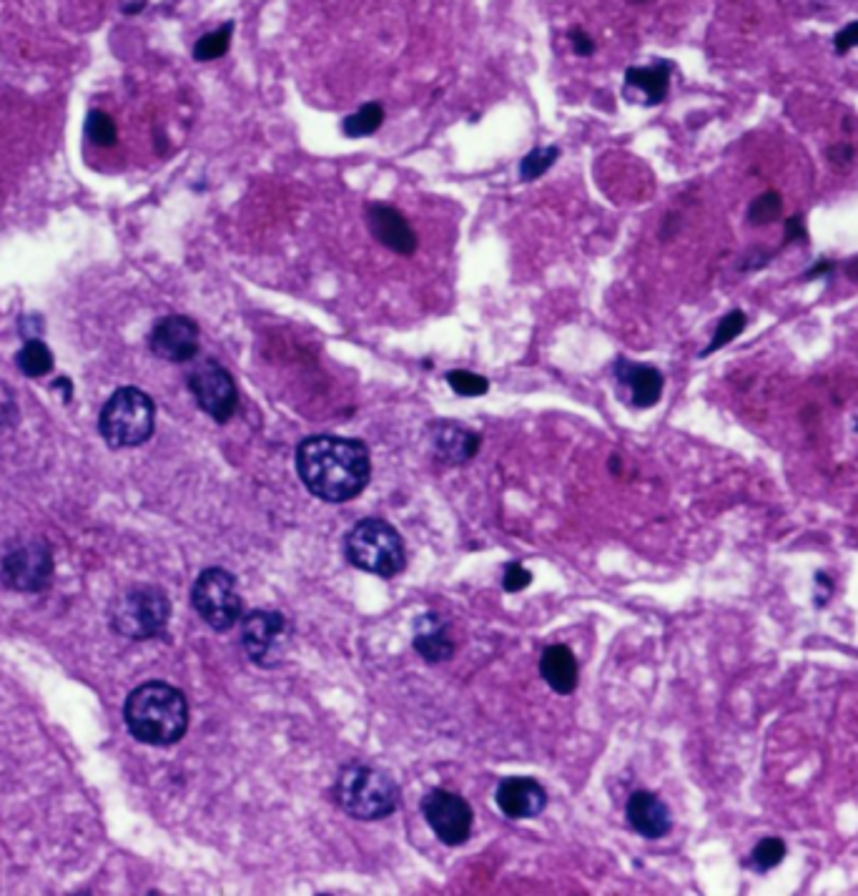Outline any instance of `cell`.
<instances>
[{
	"instance_id": "obj_31",
	"label": "cell",
	"mask_w": 858,
	"mask_h": 896,
	"mask_svg": "<svg viewBox=\"0 0 858 896\" xmlns=\"http://www.w3.org/2000/svg\"><path fill=\"white\" fill-rule=\"evenodd\" d=\"M856 46H858V21H853L836 36V53L838 56H843V53H848Z\"/></svg>"
},
{
	"instance_id": "obj_15",
	"label": "cell",
	"mask_w": 858,
	"mask_h": 896,
	"mask_svg": "<svg viewBox=\"0 0 858 896\" xmlns=\"http://www.w3.org/2000/svg\"><path fill=\"white\" fill-rule=\"evenodd\" d=\"M615 379L618 384L628 392L630 405L640 407V410H648L663 395V374L658 372L650 364H638L628 362V359H620L615 364Z\"/></svg>"
},
{
	"instance_id": "obj_27",
	"label": "cell",
	"mask_w": 858,
	"mask_h": 896,
	"mask_svg": "<svg viewBox=\"0 0 858 896\" xmlns=\"http://www.w3.org/2000/svg\"><path fill=\"white\" fill-rule=\"evenodd\" d=\"M86 136L98 146H113L116 144V123L108 113L91 111L86 121Z\"/></svg>"
},
{
	"instance_id": "obj_8",
	"label": "cell",
	"mask_w": 858,
	"mask_h": 896,
	"mask_svg": "<svg viewBox=\"0 0 858 896\" xmlns=\"http://www.w3.org/2000/svg\"><path fill=\"white\" fill-rule=\"evenodd\" d=\"M292 630L281 613L276 610H251L241 625V643L259 668H276L286 656Z\"/></svg>"
},
{
	"instance_id": "obj_10",
	"label": "cell",
	"mask_w": 858,
	"mask_h": 896,
	"mask_svg": "<svg viewBox=\"0 0 858 896\" xmlns=\"http://www.w3.org/2000/svg\"><path fill=\"white\" fill-rule=\"evenodd\" d=\"M422 814L429 829L447 846H460L472 834V809L462 796L435 789L422 799Z\"/></svg>"
},
{
	"instance_id": "obj_3",
	"label": "cell",
	"mask_w": 858,
	"mask_h": 896,
	"mask_svg": "<svg viewBox=\"0 0 858 896\" xmlns=\"http://www.w3.org/2000/svg\"><path fill=\"white\" fill-rule=\"evenodd\" d=\"M334 799L344 814L362 821H379L394 814L399 804V789L392 776L377 766L354 763L339 774Z\"/></svg>"
},
{
	"instance_id": "obj_7",
	"label": "cell",
	"mask_w": 858,
	"mask_h": 896,
	"mask_svg": "<svg viewBox=\"0 0 858 896\" xmlns=\"http://www.w3.org/2000/svg\"><path fill=\"white\" fill-rule=\"evenodd\" d=\"M191 603L209 628L224 630L234 628L241 618V595L236 578L224 568H209L196 578L191 590Z\"/></svg>"
},
{
	"instance_id": "obj_18",
	"label": "cell",
	"mask_w": 858,
	"mask_h": 896,
	"mask_svg": "<svg viewBox=\"0 0 858 896\" xmlns=\"http://www.w3.org/2000/svg\"><path fill=\"white\" fill-rule=\"evenodd\" d=\"M432 440H435L437 455L445 462H450V465H465L480 450V437L475 432L465 430L462 425H457V422H442V425H437L432 430Z\"/></svg>"
},
{
	"instance_id": "obj_1",
	"label": "cell",
	"mask_w": 858,
	"mask_h": 896,
	"mask_svg": "<svg viewBox=\"0 0 858 896\" xmlns=\"http://www.w3.org/2000/svg\"><path fill=\"white\" fill-rule=\"evenodd\" d=\"M297 470L314 497L324 502H347L369 485L372 460L359 440L319 435L299 445Z\"/></svg>"
},
{
	"instance_id": "obj_9",
	"label": "cell",
	"mask_w": 858,
	"mask_h": 896,
	"mask_svg": "<svg viewBox=\"0 0 858 896\" xmlns=\"http://www.w3.org/2000/svg\"><path fill=\"white\" fill-rule=\"evenodd\" d=\"M189 390L196 405L219 425L234 417L239 392H236L234 377L219 362H201L199 367H194V372L189 374Z\"/></svg>"
},
{
	"instance_id": "obj_5",
	"label": "cell",
	"mask_w": 858,
	"mask_h": 896,
	"mask_svg": "<svg viewBox=\"0 0 858 896\" xmlns=\"http://www.w3.org/2000/svg\"><path fill=\"white\" fill-rule=\"evenodd\" d=\"M344 553L354 568L379 578H394L404 570L407 550L397 530L379 518L359 520L347 535Z\"/></svg>"
},
{
	"instance_id": "obj_6",
	"label": "cell",
	"mask_w": 858,
	"mask_h": 896,
	"mask_svg": "<svg viewBox=\"0 0 858 896\" xmlns=\"http://www.w3.org/2000/svg\"><path fill=\"white\" fill-rule=\"evenodd\" d=\"M171 603L156 585H133L123 590L111 605V625L131 640L156 638L169 623Z\"/></svg>"
},
{
	"instance_id": "obj_26",
	"label": "cell",
	"mask_w": 858,
	"mask_h": 896,
	"mask_svg": "<svg viewBox=\"0 0 858 896\" xmlns=\"http://www.w3.org/2000/svg\"><path fill=\"white\" fill-rule=\"evenodd\" d=\"M447 382H450L452 390L462 397H480L490 390V382L485 377L475 372H465V369H452L447 372Z\"/></svg>"
},
{
	"instance_id": "obj_33",
	"label": "cell",
	"mask_w": 858,
	"mask_h": 896,
	"mask_svg": "<svg viewBox=\"0 0 858 896\" xmlns=\"http://www.w3.org/2000/svg\"><path fill=\"white\" fill-rule=\"evenodd\" d=\"M801 236H803V221L798 219V216H793V219H788L786 224V241L801 239Z\"/></svg>"
},
{
	"instance_id": "obj_22",
	"label": "cell",
	"mask_w": 858,
	"mask_h": 896,
	"mask_svg": "<svg viewBox=\"0 0 858 896\" xmlns=\"http://www.w3.org/2000/svg\"><path fill=\"white\" fill-rule=\"evenodd\" d=\"M384 123V106L382 103L372 101V103H364L354 116L344 118V134L349 139H364V136H372L377 134L379 126Z\"/></svg>"
},
{
	"instance_id": "obj_11",
	"label": "cell",
	"mask_w": 858,
	"mask_h": 896,
	"mask_svg": "<svg viewBox=\"0 0 858 896\" xmlns=\"http://www.w3.org/2000/svg\"><path fill=\"white\" fill-rule=\"evenodd\" d=\"M51 578L53 553L46 543H38V540L11 550L0 565V580L11 590H21V593H38L51 583Z\"/></svg>"
},
{
	"instance_id": "obj_16",
	"label": "cell",
	"mask_w": 858,
	"mask_h": 896,
	"mask_svg": "<svg viewBox=\"0 0 858 896\" xmlns=\"http://www.w3.org/2000/svg\"><path fill=\"white\" fill-rule=\"evenodd\" d=\"M625 814H628V824L645 839H663L673 826L668 806L648 791H638L630 796Z\"/></svg>"
},
{
	"instance_id": "obj_30",
	"label": "cell",
	"mask_w": 858,
	"mask_h": 896,
	"mask_svg": "<svg viewBox=\"0 0 858 896\" xmlns=\"http://www.w3.org/2000/svg\"><path fill=\"white\" fill-rule=\"evenodd\" d=\"M530 583H532L530 570L522 568L520 563L507 565V568H505V580H502V585H505L507 593H517V590L527 588V585H530Z\"/></svg>"
},
{
	"instance_id": "obj_21",
	"label": "cell",
	"mask_w": 858,
	"mask_h": 896,
	"mask_svg": "<svg viewBox=\"0 0 858 896\" xmlns=\"http://www.w3.org/2000/svg\"><path fill=\"white\" fill-rule=\"evenodd\" d=\"M16 362L26 377L36 379L53 369V352L46 347L43 339H28V342L21 347V352H18Z\"/></svg>"
},
{
	"instance_id": "obj_25",
	"label": "cell",
	"mask_w": 858,
	"mask_h": 896,
	"mask_svg": "<svg viewBox=\"0 0 858 896\" xmlns=\"http://www.w3.org/2000/svg\"><path fill=\"white\" fill-rule=\"evenodd\" d=\"M557 156H560V149H555V146H540V149H532L520 164V179L522 181L540 179L545 171H550V166L555 164Z\"/></svg>"
},
{
	"instance_id": "obj_28",
	"label": "cell",
	"mask_w": 858,
	"mask_h": 896,
	"mask_svg": "<svg viewBox=\"0 0 858 896\" xmlns=\"http://www.w3.org/2000/svg\"><path fill=\"white\" fill-rule=\"evenodd\" d=\"M781 206H783L781 196H778L776 191H766V194H761L758 199H753L751 209H748V219H751L753 224H771V221H776L778 216H781Z\"/></svg>"
},
{
	"instance_id": "obj_17",
	"label": "cell",
	"mask_w": 858,
	"mask_h": 896,
	"mask_svg": "<svg viewBox=\"0 0 858 896\" xmlns=\"http://www.w3.org/2000/svg\"><path fill=\"white\" fill-rule=\"evenodd\" d=\"M414 648L429 663L450 661L455 643L447 635V620H442L437 613L422 615L414 625Z\"/></svg>"
},
{
	"instance_id": "obj_23",
	"label": "cell",
	"mask_w": 858,
	"mask_h": 896,
	"mask_svg": "<svg viewBox=\"0 0 858 896\" xmlns=\"http://www.w3.org/2000/svg\"><path fill=\"white\" fill-rule=\"evenodd\" d=\"M231 36H234V23H224V26L216 28V31L206 33V36H201L199 41H196L194 58L201 63H209L226 56V51H229L231 46Z\"/></svg>"
},
{
	"instance_id": "obj_20",
	"label": "cell",
	"mask_w": 858,
	"mask_h": 896,
	"mask_svg": "<svg viewBox=\"0 0 858 896\" xmlns=\"http://www.w3.org/2000/svg\"><path fill=\"white\" fill-rule=\"evenodd\" d=\"M628 88L643 93L645 106H658L665 101L670 86V63L658 61L653 66H635L625 71Z\"/></svg>"
},
{
	"instance_id": "obj_4",
	"label": "cell",
	"mask_w": 858,
	"mask_h": 896,
	"mask_svg": "<svg viewBox=\"0 0 858 896\" xmlns=\"http://www.w3.org/2000/svg\"><path fill=\"white\" fill-rule=\"evenodd\" d=\"M156 427V405L146 392L121 387L108 397L98 417V432L113 450L149 442Z\"/></svg>"
},
{
	"instance_id": "obj_29",
	"label": "cell",
	"mask_w": 858,
	"mask_h": 896,
	"mask_svg": "<svg viewBox=\"0 0 858 896\" xmlns=\"http://www.w3.org/2000/svg\"><path fill=\"white\" fill-rule=\"evenodd\" d=\"M783 859H786V844H783L781 839H773V836L761 839L756 844V849H753V864H756L761 871L773 869V866L781 864Z\"/></svg>"
},
{
	"instance_id": "obj_34",
	"label": "cell",
	"mask_w": 858,
	"mask_h": 896,
	"mask_svg": "<svg viewBox=\"0 0 858 896\" xmlns=\"http://www.w3.org/2000/svg\"><path fill=\"white\" fill-rule=\"evenodd\" d=\"M828 269H831V264H828V262H818V267L813 269V272H808V277H818V274H826Z\"/></svg>"
},
{
	"instance_id": "obj_2",
	"label": "cell",
	"mask_w": 858,
	"mask_h": 896,
	"mask_svg": "<svg viewBox=\"0 0 858 896\" xmlns=\"http://www.w3.org/2000/svg\"><path fill=\"white\" fill-rule=\"evenodd\" d=\"M123 718L136 741L174 746L189 728V703L179 688L164 681H149L126 698Z\"/></svg>"
},
{
	"instance_id": "obj_35",
	"label": "cell",
	"mask_w": 858,
	"mask_h": 896,
	"mask_svg": "<svg viewBox=\"0 0 858 896\" xmlns=\"http://www.w3.org/2000/svg\"><path fill=\"white\" fill-rule=\"evenodd\" d=\"M143 8H146V0H133V6L123 8V11H126V13H138V11H143Z\"/></svg>"
},
{
	"instance_id": "obj_12",
	"label": "cell",
	"mask_w": 858,
	"mask_h": 896,
	"mask_svg": "<svg viewBox=\"0 0 858 896\" xmlns=\"http://www.w3.org/2000/svg\"><path fill=\"white\" fill-rule=\"evenodd\" d=\"M149 347L156 357L166 362H191L199 352V327L194 319L171 314L154 324Z\"/></svg>"
},
{
	"instance_id": "obj_24",
	"label": "cell",
	"mask_w": 858,
	"mask_h": 896,
	"mask_svg": "<svg viewBox=\"0 0 858 896\" xmlns=\"http://www.w3.org/2000/svg\"><path fill=\"white\" fill-rule=\"evenodd\" d=\"M746 322H748V317H746V312H741V309H733V312H728L726 317L718 322L713 339H710V344L700 354H703V357H708V354L718 352V349H723L726 344H731L733 339H736L738 334L746 329Z\"/></svg>"
},
{
	"instance_id": "obj_32",
	"label": "cell",
	"mask_w": 858,
	"mask_h": 896,
	"mask_svg": "<svg viewBox=\"0 0 858 896\" xmlns=\"http://www.w3.org/2000/svg\"><path fill=\"white\" fill-rule=\"evenodd\" d=\"M572 51L578 53V56H590L595 51L593 38L583 31H572Z\"/></svg>"
},
{
	"instance_id": "obj_14",
	"label": "cell",
	"mask_w": 858,
	"mask_h": 896,
	"mask_svg": "<svg viewBox=\"0 0 858 896\" xmlns=\"http://www.w3.org/2000/svg\"><path fill=\"white\" fill-rule=\"evenodd\" d=\"M495 801L507 819H535L545 811L547 794L535 779H507L497 789Z\"/></svg>"
},
{
	"instance_id": "obj_19",
	"label": "cell",
	"mask_w": 858,
	"mask_h": 896,
	"mask_svg": "<svg viewBox=\"0 0 858 896\" xmlns=\"http://www.w3.org/2000/svg\"><path fill=\"white\" fill-rule=\"evenodd\" d=\"M540 673L560 696H567L578 686V661L567 646H547L540 658Z\"/></svg>"
},
{
	"instance_id": "obj_13",
	"label": "cell",
	"mask_w": 858,
	"mask_h": 896,
	"mask_svg": "<svg viewBox=\"0 0 858 896\" xmlns=\"http://www.w3.org/2000/svg\"><path fill=\"white\" fill-rule=\"evenodd\" d=\"M367 226L374 239L382 246L392 249L399 256H412L417 251V234L412 231L409 221L389 204H369L367 206Z\"/></svg>"
},
{
	"instance_id": "obj_36",
	"label": "cell",
	"mask_w": 858,
	"mask_h": 896,
	"mask_svg": "<svg viewBox=\"0 0 858 896\" xmlns=\"http://www.w3.org/2000/svg\"><path fill=\"white\" fill-rule=\"evenodd\" d=\"M633 3H648V0H633Z\"/></svg>"
}]
</instances>
